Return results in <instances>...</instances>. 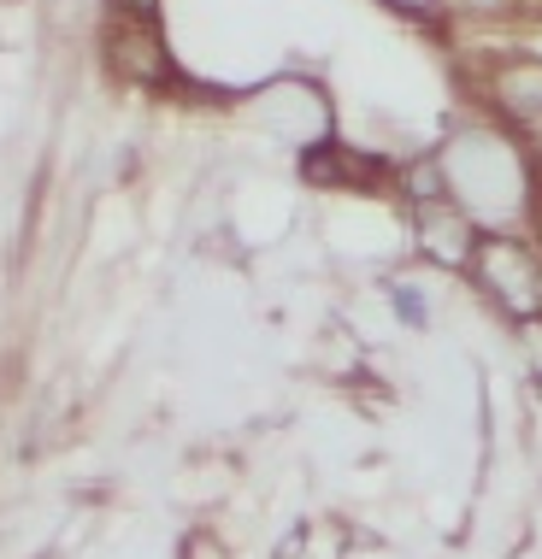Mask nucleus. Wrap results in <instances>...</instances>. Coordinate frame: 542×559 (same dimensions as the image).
I'll list each match as a JSON object with an SVG mask.
<instances>
[{
	"label": "nucleus",
	"mask_w": 542,
	"mask_h": 559,
	"mask_svg": "<svg viewBox=\"0 0 542 559\" xmlns=\"http://www.w3.org/2000/svg\"><path fill=\"white\" fill-rule=\"evenodd\" d=\"M466 271H472V283L507 312V319H519V324L542 319V260H537L531 241L484 230L472 248V260H466Z\"/></svg>",
	"instance_id": "f257e3e1"
},
{
	"label": "nucleus",
	"mask_w": 542,
	"mask_h": 559,
	"mask_svg": "<svg viewBox=\"0 0 542 559\" xmlns=\"http://www.w3.org/2000/svg\"><path fill=\"white\" fill-rule=\"evenodd\" d=\"M490 95L502 112L525 118V124H542V59H507L490 78Z\"/></svg>",
	"instance_id": "20e7f679"
},
{
	"label": "nucleus",
	"mask_w": 542,
	"mask_h": 559,
	"mask_svg": "<svg viewBox=\"0 0 542 559\" xmlns=\"http://www.w3.org/2000/svg\"><path fill=\"white\" fill-rule=\"evenodd\" d=\"M101 59H107V71L130 88H165L172 83V53H165V36H160L154 19L113 12L107 36H101Z\"/></svg>",
	"instance_id": "f03ea898"
},
{
	"label": "nucleus",
	"mask_w": 542,
	"mask_h": 559,
	"mask_svg": "<svg viewBox=\"0 0 542 559\" xmlns=\"http://www.w3.org/2000/svg\"><path fill=\"white\" fill-rule=\"evenodd\" d=\"M419 248H431L436 260H448V265H466L478 248V230L455 201H431L425 213H419Z\"/></svg>",
	"instance_id": "7ed1b4c3"
},
{
	"label": "nucleus",
	"mask_w": 542,
	"mask_h": 559,
	"mask_svg": "<svg viewBox=\"0 0 542 559\" xmlns=\"http://www.w3.org/2000/svg\"><path fill=\"white\" fill-rule=\"evenodd\" d=\"M519 354H525V366H531V377H542V319L519 324Z\"/></svg>",
	"instance_id": "39448f33"
}]
</instances>
